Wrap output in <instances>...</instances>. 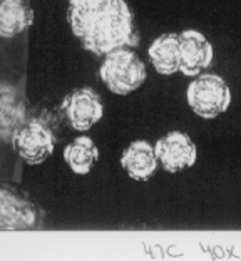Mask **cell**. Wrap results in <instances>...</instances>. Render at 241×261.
Listing matches in <instances>:
<instances>
[{
  "label": "cell",
  "instance_id": "cell-1",
  "mask_svg": "<svg viewBox=\"0 0 241 261\" xmlns=\"http://www.w3.org/2000/svg\"><path fill=\"white\" fill-rule=\"evenodd\" d=\"M69 25L82 47L94 56L139 45L134 14L126 0H67Z\"/></svg>",
  "mask_w": 241,
  "mask_h": 261
},
{
  "label": "cell",
  "instance_id": "cell-2",
  "mask_svg": "<svg viewBox=\"0 0 241 261\" xmlns=\"http://www.w3.org/2000/svg\"><path fill=\"white\" fill-rule=\"evenodd\" d=\"M102 84L116 96L136 92L148 79V69L132 49H117L104 57L99 67Z\"/></svg>",
  "mask_w": 241,
  "mask_h": 261
},
{
  "label": "cell",
  "instance_id": "cell-3",
  "mask_svg": "<svg viewBox=\"0 0 241 261\" xmlns=\"http://www.w3.org/2000/svg\"><path fill=\"white\" fill-rule=\"evenodd\" d=\"M190 109L201 119H216L230 109L231 89L221 75L208 72L195 77L186 91Z\"/></svg>",
  "mask_w": 241,
  "mask_h": 261
},
{
  "label": "cell",
  "instance_id": "cell-4",
  "mask_svg": "<svg viewBox=\"0 0 241 261\" xmlns=\"http://www.w3.org/2000/svg\"><path fill=\"white\" fill-rule=\"evenodd\" d=\"M44 224L42 210L29 196L10 185L0 189V228L4 231L39 229Z\"/></svg>",
  "mask_w": 241,
  "mask_h": 261
},
{
  "label": "cell",
  "instance_id": "cell-5",
  "mask_svg": "<svg viewBox=\"0 0 241 261\" xmlns=\"http://www.w3.org/2000/svg\"><path fill=\"white\" fill-rule=\"evenodd\" d=\"M14 146L23 163L29 166H39L52 156L56 149V139L50 129L34 119L22 124L15 130Z\"/></svg>",
  "mask_w": 241,
  "mask_h": 261
},
{
  "label": "cell",
  "instance_id": "cell-6",
  "mask_svg": "<svg viewBox=\"0 0 241 261\" xmlns=\"http://www.w3.org/2000/svg\"><path fill=\"white\" fill-rule=\"evenodd\" d=\"M154 149L161 168L166 173H181L193 168L198 159V147L183 130H169L156 141Z\"/></svg>",
  "mask_w": 241,
  "mask_h": 261
},
{
  "label": "cell",
  "instance_id": "cell-7",
  "mask_svg": "<svg viewBox=\"0 0 241 261\" xmlns=\"http://www.w3.org/2000/svg\"><path fill=\"white\" fill-rule=\"evenodd\" d=\"M62 109L70 127L79 133L92 129L104 116V104L101 96L91 87L75 89L64 99Z\"/></svg>",
  "mask_w": 241,
  "mask_h": 261
},
{
  "label": "cell",
  "instance_id": "cell-8",
  "mask_svg": "<svg viewBox=\"0 0 241 261\" xmlns=\"http://www.w3.org/2000/svg\"><path fill=\"white\" fill-rule=\"evenodd\" d=\"M181 69L186 77H198L204 74L215 59V50L209 40L198 31H184L179 34Z\"/></svg>",
  "mask_w": 241,
  "mask_h": 261
},
{
  "label": "cell",
  "instance_id": "cell-9",
  "mask_svg": "<svg viewBox=\"0 0 241 261\" xmlns=\"http://www.w3.org/2000/svg\"><path fill=\"white\" fill-rule=\"evenodd\" d=\"M121 166L132 181L146 182L156 174L161 164L154 146L144 139H138L132 141L122 152Z\"/></svg>",
  "mask_w": 241,
  "mask_h": 261
},
{
  "label": "cell",
  "instance_id": "cell-10",
  "mask_svg": "<svg viewBox=\"0 0 241 261\" xmlns=\"http://www.w3.org/2000/svg\"><path fill=\"white\" fill-rule=\"evenodd\" d=\"M148 56L152 62V67L159 75H174L181 69V50H179V35L163 34L148 49Z\"/></svg>",
  "mask_w": 241,
  "mask_h": 261
},
{
  "label": "cell",
  "instance_id": "cell-11",
  "mask_svg": "<svg viewBox=\"0 0 241 261\" xmlns=\"http://www.w3.org/2000/svg\"><path fill=\"white\" fill-rule=\"evenodd\" d=\"M34 23V10L27 0H0V34L15 37Z\"/></svg>",
  "mask_w": 241,
  "mask_h": 261
},
{
  "label": "cell",
  "instance_id": "cell-12",
  "mask_svg": "<svg viewBox=\"0 0 241 261\" xmlns=\"http://www.w3.org/2000/svg\"><path fill=\"white\" fill-rule=\"evenodd\" d=\"M99 159V149L89 136H79L64 149V161L74 174L86 176L91 173Z\"/></svg>",
  "mask_w": 241,
  "mask_h": 261
}]
</instances>
